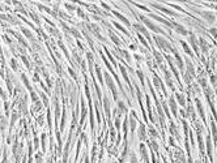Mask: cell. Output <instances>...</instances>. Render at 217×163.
Returning <instances> with one entry per match:
<instances>
[{
	"label": "cell",
	"mask_w": 217,
	"mask_h": 163,
	"mask_svg": "<svg viewBox=\"0 0 217 163\" xmlns=\"http://www.w3.org/2000/svg\"><path fill=\"white\" fill-rule=\"evenodd\" d=\"M138 18L144 22V24L146 25V27H148V29H150L152 31H154V33H157V34H165V31L162 30L161 27H158V26L154 24V22H152L149 18H146L145 16H141V14H140V16H138Z\"/></svg>",
	"instance_id": "1"
},
{
	"label": "cell",
	"mask_w": 217,
	"mask_h": 163,
	"mask_svg": "<svg viewBox=\"0 0 217 163\" xmlns=\"http://www.w3.org/2000/svg\"><path fill=\"white\" fill-rule=\"evenodd\" d=\"M104 78H105V81H106V85L108 86V89H110V91H111V94H112V97H114V99H115V101L118 102V91H116V86H115V84H114V80L111 78V76L108 74L107 72H105Z\"/></svg>",
	"instance_id": "2"
},
{
	"label": "cell",
	"mask_w": 217,
	"mask_h": 163,
	"mask_svg": "<svg viewBox=\"0 0 217 163\" xmlns=\"http://www.w3.org/2000/svg\"><path fill=\"white\" fill-rule=\"evenodd\" d=\"M153 39H154V42H156V44L160 48H162V50H170L171 52H174L175 50L173 48V46H171L166 39H165L164 37H158V35H154L153 37Z\"/></svg>",
	"instance_id": "3"
},
{
	"label": "cell",
	"mask_w": 217,
	"mask_h": 163,
	"mask_svg": "<svg viewBox=\"0 0 217 163\" xmlns=\"http://www.w3.org/2000/svg\"><path fill=\"white\" fill-rule=\"evenodd\" d=\"M196 13L202 14L203 18H205L208 22H213L214 21V14L212 12H209V10H195Z\"/></svg>",
	"instance_id": "4"
},
{
	"label": "cell",
	"mask_w": 217,
	"mask_h": 163,
	"mask_svg": "<svg viewBox=\"0 0 217 163\" xmlns=\"http://www.w3.org/2000/svg\"><path fill=\"white\" fill-rule=\"evenodd\" d=\"M171 27H173L178 34H182V35H187V34H188V31L186 30V29L182 26V25L176 24V22H173V21H171Z\"/></svg>",
	"instance_id": "5"
},
{
	"label": "cell",
	"mask_w": 217,
	"mask_h": 163,
	"mask_svg": "<svg viewBox=\"0 0 217 163\" xmlns=\"http://www.w3.org/2000/svg\"><path fill=\"white\" fill-rule=\"evenodd\" d=\"M150 5H153L154 8H157V9H160V10H162V12H165L166 14H170V16H178V13H176V12H173L171 9H168V8H165V7H161V5H158V4H156V3H150Z\"/></svg>",
	"instance_id": "6"
},
{
	"label": "cell",
	"mask_w": 217,
	"mask_h": 163,
	"mask_svg": "<svg viewBox=\"0 0 217 163\" xmlns=\"http://www.w3.org/2000/svg\"><path fill=\"white\" fill-rule=\"evenodd\" d=\"M134 27L136 29V30H138V33H141V34H144V35L146 37V39H148V40H150L149 33H148V30H146V29H145L144 26H142V25H140V24H135V25H134Z\"/></svg>",
	"instance_id": "7"
},
{
	"label": "cell",
	"mask_w": 217,
	"mask_h": 163,
	"mask_svg": "<svg viewBox=\"0 0 217 163\" xmlns=\"http://www.w3.org/2000/svg\"><path fill=\"white\" fill-rule=\"evenodd\" d=\"M187 63V72H186V76H188V77H194L195 76V69H194V64L190 61V60H186Z\"/></svg>",
	"instance_id": "8"
},
{
	"label": "cell",
	"mask_w": 217,
	"mask_h": 163,
	"mask_svg": "<svg viewBox=\"0 0 217 163\" xmlns=\"http://www.w3.org/2000/svg\"><path fill=\"white\" fill-rule=\"evenodd\" d=\"M188 40H190L191 46L194 47V51H195L196 54L199 55V46H198V42H196V38H195V35H194V34H191V35L188 37Z\"/></svg>",
	"instance_id": "9"
},
{
	"label": "cell",
	"mask_w": 217,
	"mask_h": 163,
	"mask_svg": "<svg viewBox=\"0 0 217 163\" xmlns=\"http://www.w3.org/2000/svg\"><path fill=\"white\" fill-rule=\"evenodd\" d=\"M207 153L210 161H213V155H212V141H210V137H207Z\"/></svg>",
	"instance_id": "10"
},
{
	"label": "cell",
	"mask_w": 217,
	"mask_h": 163,
	"mask_svg": "<svg viewBox=\"0 0 217 163\" xmlns=\"http://www.w3.org/2000/svg\"><path fill=\"white\" fill-rule=\"evenodd\" d=\"M104 108H105L106 116H107V118H110V103H108V98L107 97H104Z\"/></svg>",
	"instance_id": "11"
},
{
	"label": "cell",
	"mask_w": 217,
	"mask_h": 163,
	"mask_svg": "<svg viewBox=\"0 0 217 163\" xmlns=\"http://www.w3.org/2000/svg\"><path fill=\"white\" fill-rule=\"evenodd\" d=\"M108 35H110V39L112 40V42H114V44H115V46H120L122 44V42H120V39H119L116 35H115V34H114L111 30H108Z\"/></svg>",
	"instance_id": "12"
},
{
	"label": "cell",
	"mask_w": 217,
	"mask_h": 163,
	"mask_svg": "<svg viewBox=\"0 0 217 163\" xmlns=\"http://www.w3.org/2000/svg\"><path fill=\"white\" fill-rule=\"evenodd\" d=\"M140 154H141V157L144 158L145 161H146V163H149L148 161V153H146V148H145V145L144 144H140Z\"/></svg>",
	"instance_id": "13"
},
{
	"label": "cell",
	"mask_w": 217,
	"mask_h": 163,
	"mask_svg": "<svg viewBox=\"0 0 217 163\" xmlns=\"http://www.w3.org/2000/svg\"><path fill=\"white\" fill-rule=\"evenodd\" d=\"M169 106L171 108V112H173L174 116H176V103H175V99L174 98H170L169 99Z\"/></svg>",
	"instance_id": "14"
},
{
	"label": "cell",
	"mask_w": 217,
	"mask_h": 163,
	"mask_svg": "<svg viewBox=\"0 0 217 163\" xmlns=\"http://www.w3.org/2000/svg\"><path fill=\"white\" fill-rule=\"evenodd\" d=\"M139 138H140V141H145V125L144 124H140V128H139Z\"/></svg>",
	"instance_id": "15"
},
{
	"label": "cell",
	"mask_w": 217,
	"mask_h": 163,
	"mask_svg": "<svg viewBox=\"0 0 217 163\" xmlns=\"http://www.w3.org/2000/svg\"><path fill=\"white\" fill-rule=\"evenodd\" d=\"M175 98H176V101H178V103L180 104V106H186V101H184V95L183 94H180V93H175Z\"/></svg>",
	"instance_id": "16"
},
{
	"label": "cell",
	"mask_w": 217,
	"mask_h": 163,
	"mask_svg": "<svg viewBox=\"0 0 217 163\" xmlns=\"http://www.w3.org/2000/svg\"><path fill=\"white\" fill-rule=\"evenodd\" d=\"M112 13L115 14V16H116V17H118V18L120 20V21H123V22H124L126 25H131V24H130V21H128L127 18H126V17H124V16L122 14V13H119L118 10H112Z\"/></svg>",
	"instance_id": "17"
},
{
	"label": "cell",
	"mask_w": 217,
	"mask_h": 163,
	"mask_svg": "<svg viewBox=\"0 0 217 163\" xmlns=\"http://www.w3.org/2000/svg\"><path fill=\"white\" fill-rule=\"evenodd\" d=\"M199 44H200V47L203 48V52H208V50H209V44L207 43V40L203 39V38H200V40H199Z\"/></svg>",
	"instance_id": "18"
},
{
	"label": "cell",
	"mask_w": 217,
	"mask_h": 163,
	"mask_svg": "<svg viewBox=\"0 0 217 163\" xmlns=\"http://www.w3.org/2000/svg\"><path fill=\"white\" fill-rule=\"evenodd\" d=\"M174 55H175L176 63H178V67H179V68L182 69V71H183V69H184V64H183V60L180 59V56L178 55V52H176V51H174Z\"/></svg>",
	"instance_id": "19"
},
{
	"label": "cell",
	"mask_w": 217,
	"mask_h": 163,
	"mask_svg": "<svg viewBox=\"0 0 217 163\" xmlns=\"http://www.w3.org/2000/svg\"><path fill=\"white\" fill-rule=\"evenodd\" d=\"M170 133H171V135H174V136H175L176 138L179 140V133H178V128L175 127V124H174V123H171V124H170Z\"/></svg>",
	"instance_id": "20"
},
{
	"label": "cell",
	"mask_w": 217,
	"mask_h": 163,
	"mask_svg": "<svg viewBox=\"0 0 217 163\" xmlns=\"http://www.w3.org/2000/svg\"><path fill=\"white\" fill-rule=\"evenodd\" d=\"M119 69H120V72H122V74H123V78L126 80V82H127L128 85H131V81H130L128 76H127V71H126V68H124L123 65H120V67H119Z\"/></svg>",
	"instance_id": "21"
},
{
	"label": "cell",
	"mask_w": 217,
	"mask_h": 163,
	"mask_svg": "<svg viewBox=\"0 0 217 163\" xmlns=\"http://www.w3.org/2000/svg\"><path fill=\"white\" fill-rule=\"evenodd\" d=\"M112 25H114V26H115L116 29H119V30H120L122 33H124V34H126V35H130V33H128L127 30H126V29H124V27H123V26H122L120 24H119V22H115V21H112Z\"/></svg>",
	"instance_id": "22"
},
{
	"label": "cell",
	"mask_w": 217,
	"mask_h": 163,
	"mask_svg": "<svg viewBox=\"0 0 217 163\" xmlns=\"http://www.w3.org/2000/svg\"><path fill=\"white\" fill-rule=\"evenodd\" d=\"M196 106H198V111H199V114H200V116H202L203 120H204V108H203V106H202V102L199 101V99H196Z\"/></svg>",
	"instance_id": "23"
},
{
	"label": "cell",
	"mask_w": 217,
	"mask_h": 163,
	"mask_svg": "<svg viewBox=\"0 0 217 163\" xmlns=\"http://www.w3.org/2000/svg\"><path fill=\"white\" fill-rule=\"evenodd\" d=\"M118 110H120V112H127V107L123 101H118Z\"/></svg>",
	"instance_id": "24"
},
{
	"label": "cell",
	"mask_w": 217,
	"mask_h": 163,
	"mask_svg": "<svg viewBox=\"0 0 217 163\" xmlns=\"http://www.w3.org/2000/svg\"><path fill=\"white\" fill-rule=\"evenodd\" d=\"M176 163H184V158H183V154H180V151L179 150H176Z\"/></svg>",
	"instance_id": "25"
},
{
	"label": "cell",
	"mask_w": 217,
	"mask_h": 163,
	"mask_svg": "<svg viewBox=\"0 0 217 163\" xmlns=\"http://www.w3.org/2000/svg\"><path fill=\"white\" fill-rule=\"evenodd\" d=\"M180 44H182V47H183V50L186 51V54H187V55H190V56H192V51L190 50L188 44H187L186 42H180Z\"/></svg>",
	"instance_id": "26"
},
{
	"label": "cell",
	"mask_w": 217,
	"mask_h": 163,
	"mask_svg": "<svg viewBox=\"0 0 217 163\" xmlns=\"http://www.w3.org/2000/svg\"><path fill=\"white\" fill-rule=\"evenodd\" d=\"M138 37H139V40H140V43H141L142 46H144V47H146V48H149V44H148V42H146V40L144 39V37H142V35H141L140 33H138Z\"/></svg>",
	"instance_id": "27"
},
{
	"label": "cell",
	"mask_w": 217,
	"mask_h": 163,
	"mask_svg": "<svg viewBox=\"0 0 217 163\" xmlns=\"http://www.w3.org/2000/svg\"><path fill=\"white\" fill-rule=\"evenodd\" d=\"M210 128H212V135H213V140L214 141H217V129H216V124L213 123H210Z\"/></svg>",
	"instance_id": "28"
},
{
	"label": "cell",
	"mask_w": 217,
	"mask_h": 163,
	"mask_svg": "<svg viewBox=\"0 0 217 163\" xmlns=\"http://www.w3.org/2000/svg\"><path fill=\"white\" fill-rule=\"evenodd\" d=\"M96 73H97V76H98V80L101 81H104V76H102V73H101V68H100V65H96Z\"/></svg>",
	"instance_id": "29"
},
{
	"label": "cell",
	"mask_w": 217,
	"mask_h": 163,
	"mask_svg": "<svg viewBox=\"0 0 217 163\" xmlns=\"http://www.w3.org/2000/svg\"><path fill=\"white\" fill-rule=\"evenodd\" d=\"M128 123L131 124V132H135V129H136V121H135V119L128 118Z\"/></svg>",
	"instance_id": "30"
},
{
	"label": "cell",
	"mask_w": 217,
	"mask_h": 163,
	"mask_svg": "<svg viewBox=\"0 0 217 163\" xmlns=\"http://www.w3.org/2000/svg\"><path fill=\"white\" fill-rule=\"evenodd\" d=\"M198 141H199V148H200V151L203 153V138L200 135V131H198Z\"/></svg>",
	"instance_id": "31"
},
{
	"label": "cell",
	"mask_w": 217,
	"mask_h": 163,
	"mask_svg": "<svg viewBox=\"0 0 217 163\" xmlns=\"http://www.w3.org/2000/svg\"><path fill=\"white\" fill-rule=\"evenodd\" d=\"M136 74H138V77L140 78V81H141V85L144 86V73H142L141 71H136Z\"/></svg>",
	"instance_id": "32"
},
{
	"label": "cell",
	"mask_w": 217,
	"mask_h": 163,
	"mask_svg": "<svg viewBox=\"0 0 217 163\" xmlns=\"http://www.w3.org/2000/svg\"><path fill=\"white\" fill-rule=\"evenodd\" d=\"M153 54H154V57H156V60H157V63H158V64H162V56L160 55V54H158L157 51H154V52H153Z\"/></svg>",
	"instance_id": "33"
},
{
	"label": "cell",
	"mask_w": 217,
	"mask_h": 163,
	"mask_svg": "<svg viewBox=\"0 0 217 163\" xmlns=\"http://www.w3.org/2000/svg\"><path fill=\"white\" fill-rule=\"evenodd\" d=\"M86 59H88V61L90 64V67H92L93 65V55H92V52H88V54H86Z\"/></svg>",
	"instance_id": "34"
},
{
	"label": "cell",
	"mask_w": 217,
	"mask_h": 163,
	"mask_svg": "<svg viewBox=\"0 0 217 163\" xmlns=\"http://www.w3.org/2000/svg\"><path fill=\"white\" fill-rule=\"evenodd\" d=\"M85 115H86V108H85V106H84V102H82V115H81V123L84 121V119H85Z\"/></svg>",
	"instance_id": "35"
},
{
	"label": "cell",
	"mask_w": 217,
	"mask_h": 163,
	"mask_svg": "<svg viewBox=\"0 0 217 163\" xmlns=\"http://www.w3.org/2000/svg\"><path fill=\"white\" fill-rule=\"evenodd\" d=\"M149 133L153 136V137H158V133L156 132V129L154 128H149Z\"/></svg>",
	"instance_id": "36"
},
{
	"label": "cell",
	"mask_w": 217,
	"mask_h": 163,
	"mask_svg": "<svg viewBox=\"0 0 217 163\" xmlns=\"http://www.w3.org/2000/svg\"><path fill=\"white\" fill-rule=\"evenodd\" d=\"M209 33L212 34V35H213V37H214V38L217 39V29H216V27H213V29H210V30H209Z\"/></svg>",
	"instance_id": "37"
},
{
	"label": "cell",
	"mask_w": 217,
	"mask_h": 163,
	"mask_svg": "<svg viewBox=\"0 0 217 163\" xmlns=\"http://www.w3.org/2000/svg\"><path fill=\"white\" fill-rule=\"evenodd\" d=\"M122 52V54L124 55V57H126V59H127V61H131V56L128 55V52L127 51H120Z\"/></svg>",
	"instance_id": "38"
},
{
	"label": "cell",
	"mask_w": 217,
	"mask_h": 163,
	"mask_svg": "<svg viewBox=\"0 0 217 163\" xmlns=\"http://www.w3.org/2000/svg\"><path fill=\"white\" fill-rule=\"evenodd\" d=\"M131 163H139L138 162V158H136V155L132 153V154H131Z\"/></svg>",
	"instance_id": "39"
},
{
	"label": "cell",
	"mask_w": 217,
	"mask_h": 163,
	"mask_svg": "<svg viewBox=\"0 0 217 163\" xmlns=\"http://www.w3.org/2000/svg\"><path fill=\"white\" fill-rule=\"evenodd\" d=\"M210 82H212L213 85H216V84H217V77H216L214 74H212V76H210Z\"/></svg>",
	"instance_id": "40"
},
{
	"label": "cell",
	"mask_w": 217,
	"mask_h": 163,
	"mask_svg": "<svg viewBox=\"0 0 217 163\" xmlns=\"http://www.w3.org/2000/svg\"><path fill=\"white\" fill-rule=\"evenodd\" d=\"M132 4H135L136 7H138V8H140V9H144V10H146V12H148V10H149V9H148V8H145L144 5H140V4H138V3H132Z\"/></svg>",
	"instance_id": "41"
},
{
	"label": "cell",
	"mask_w": 217,
	"mask_h": 163,
	"mask_svg": "<svg viewBox=\"0 0 217 163\" xmlns=\"http://www.w3.org/2000/svg\"><path fill=\"white\" fill-rule=\"evenodd\" d=\"M164 110H165V112H166L168 118H169V119H171V115H170V112H169V110H168V107H166V104H164Z\"/></svg>",
	"instance_id": "42"
},
{
	"label": "cell",
	"mask_w": 217,
	"mask_h": 163,
	"mask_svg": "<svg viewBox=\"0 0 217 163\" xmlns=\"http://www.w3.org/2000/svg\"><path fill=\"white\" fill-rule=\"evenodd\" d=\"M101 5H102V7H104L105 9H107V10H111V9H110V7H108V5H107L106 3H104V1H102V3H101Z\"/></svg>",
	"instance_id": "43"
},
{
	"label": "cell",
	"mask_w": 217,
	"mask_h": 163,
	"mask_svg": "<svg viewBox=\"0 0 217 163\" xmlns=\"http://www.w3.org/2000/svg\"><path fill=\"white\" fill-rule=\"evenodd\" d=\"M130 48H131V50H136V47H135V44H131V46H130Z\"/></svg>",
	"instance_id": "44"
},
{
	"label": "cell",
	"mask_w": 217,
	"mask_h": 163,
	"mask_svg": "<svg viewBox=\"0 0 217 163\" xmlns=\"http://www.w3.org/2000/svg\"><path fill=\"white\" fill-rule=\"evenodd\" d=\"M196 163H200V162H199V161H198V162H196Z\"/></svg>",
	"instance_id": "45"
}]
</instances>
